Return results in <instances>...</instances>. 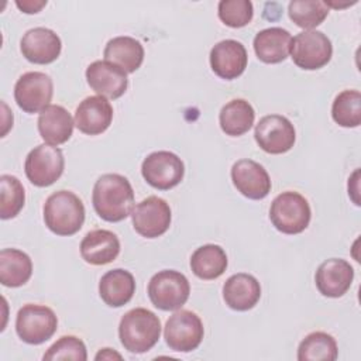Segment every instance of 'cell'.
Returning <instances> with one entry per match:
<instances>
[{
  "label": "cell",
  "instance_id": "44dd1931",
  "mask_svg": "<svg viewBox=\"0 0 361 361\" xmlns=\"http://www.w3.org/2000/svg\"><path fill=\"white\" fill-rule=\"evenodd\" d=\"M120 252L118 237L104 228L89 231L80 243L82 258L92 265H106L113 262Z\"/></svg>",
  "mask_w": 361,
  "mask_h": 361
},
{
  "label": "cell",
  "instance_id": "4316f807",
  "mask_svg": "<svg viewBox=\"0 0 361 361\" xmlns=\"http://www.w3.org/2000/svg\"><path fill=\"white\" fill-rule=\"evenodd\" d=\"M226 251L217 244H204L196 248L190 257L192 272L204 281L221 276L227 268Z\"/></svg>",
  "mask_w": 361,
  "mask_h": 361
},
{
  "label": "cell",
  "instance_id": "f546056e",
  "mask_svg": "<svg viewBox=\"0 0 361 361\" xmlns=\"http://www.w3.org/2000/svg\"><path fill=\"white\" fill-rule=\"evenodd\" d=\"M331 117L341 127H358L361 123V93L354 89L338 93L331 106Z\"/></svg>",
  "mask_w": 361,
  "mask_h": 361
},
{
  "label": "cell",
  "instance_id": "836d02e7",
  "mask_svg": "<svg viewBox=\"0 0 361 361\" xmlns=\"http://www.w3.org/2000/svg\"><path fill=\"white\" fill-rule=\"evenodd\" d=\"M42 360L55 361V360H75L86 361L87 351L85 343L75 336H63L56 340L44 354Z\"/></svg>",
  "mask_w": 361,
  "mask_h": 361
},
{
  "label": "cell",
  "instance_id": "4dcf8cb0",
  "mask_svg": "<svg viewBox=\"0 0 361 361\" xmlns=\"http://www.w3.org/2000/svg\"><path fill=\"white\" fill-rule=\"evenodd\" d=\"M288 14L298 27L312 30L324 21L329 7L319 0H293L288 6Z\"/></svg>",
  "mask_w": 361,
  "mask_h": 361
},
{
  "label": "cell",
  "instance_id": "ba28073f",
  "mask_svg": "<svg viewBox=\"0 0 361 361\" xmlns=\"http://www.w3.org/2000/svg\"><path fill=\"white\" fill-rule=\"evenodd\" d=\"M65 168L62 151L49 144H39L32 148L24 164V171L28 180L38 188H47L55 183Z\"/></svg>",
  "mask_w": 361,
  "mask_h": 361
},
{
  "label": "cell",
  "instance_id": "30bf717a",
  "mask_svg": "<svg viewBox=\"0 0 361 361\" xmlns=\"http://www.w3.org/2000/svg\"><path fill=\"white\" fill-rule=\"evenodd\" d=\"M142 178L158 190H169L179 185L185 175L182 159L169 151H155L147 155L141 165Z\"/></svg>",
  "mask_w": 361,
  "mask_h": 361
},
{
  "label": "cell",
  "instance_id": "603a6c76",
  "mask_svg": "<svg viewBox=\"0 0 361 361\" xmlns=\"http://www.w3.org/2000/svg\"><path fill=\"white\" fill-rule=\"evenodd\" d=\"M135 293V279L131 272L123 268L107 271L99 282V295L110 307L127 305Z\"/></svg>",
  "mask_w": 361,
  "mask_h": 361
},
{
  "label": "cell",
  "instance_id": "83f0119b",
  "mask_svg": "<svg viewBox=\"0 0 361 361\" xmlns=\"http://www.w3.org/2000/svg\"><path fill=\"white\" fill-rule=\"evenodd\" d=\"M255 111L244 99H233L226 103L219 114L220 128L226 135L238 137L245 134L254 124Z\"/></svg>",
  "mask_w": 361,
  "mask_h": 361
},
{
  "label": "cell",
  "instance_id": "4fadbf2b",
  "mask_svg": "<svg viewBox=\"0 0 361 361\" xmlns=\"http://www.w3.org/2000/svg\"><path fill=\"white\" fill-rule=\"evenodd\" d=\"M258 147L268 154L288 152L296 140L293 124L281 114H269L262 117L254 130Z\"/></svg>",
  "mask_w": 361,
  "mask_h": 361
},
{
  "label": "cell",
  "instance_id": "d6986e66",
  "mask_svg": "<svg viewBox=\"0 0 361 361\" xmlns=\"http://www.w3.org/2000/svg\"><path fill=\"white\" fill-rule=\"evenodd\" d=\"M353 279V267L341 258H330L322 262L314 276L319 292L327 298L343 296L350 289Z\"/></svg>",
  "mask_w": 361,
  "mask_h": 361
},
{
  "label": "cell",
  "instance_id": "e0dca14e",
  "mask_svg": "<svg viewBox=\"0 0 361 361\" xmlns=\"http://www.w3.org/2000/svg\"><path fill=\"white\" fill-rule=\"evenodd\" d=\"M212 71L221 79L233 80L247 68L248 55L244 45L235 39H223L210 51Z\"/></svg>",
  "mask_w": 361,
  "mask_h": 361
},
{
  "label": "cell",
  "instance_id": "5bb4252c",
  "mask_svg": "<svg viewBox=\"0 0 361 361\" xmlns=\"http://www.w3.org/2000/svg\"><path fill=\"white\" fill-rule=\"evenodd\" d=\"M231 180L243 196L252 200L268 196L272 186L267 169L252 159L237 161L231 166Z\"/></svg>",
  "mask_w": 361,
  "mask_h": 361
},
{
  "label": "cell",
  "instance_id": "3957f363",
  "mask_svg": "<svg viewBox=\"0 0 361 361\" xmlns=\"http://www.w3.org/2000/svg\"><path fill=\"white\" fill-rule=\"evenodd\" d=\"M45 226L56 235H73L85 221V206L71 190H58L44 204Z\"/></svg>",
  "mask_w": 361,
  "mask_h": 361
},
{
  "label": "cell",
  "instance_id": "7a4b0ae2",
  "mask_svg": "<svg viewBox=\"0 0 361 361\" xmlns=\"http://www.w3.org/2000/svg\"><path fill=\"white\" fill-rule=\"evenodd\" d=\"M159 336V317L148 309H131L120 320L118 337L123 347L130 353H147L158 343Z\"/></svg>",
  "mask_w": 361,
  "mask_h": 361
},
{
  "label": "cell",
  "instance_id": "2e32d148",
  "mask_svg": "<svg viewBox=\"0 0 361 361\" xmlns=\"http://www.w3.org/2000/svg\"><path fill=\"white\" fill-rule=\"evenodd\" d=\"M20 49L27 61L47 65L59 56L62 42L55 31L45 27H35L23 35Z\"/></svg>",
  "mask_w": 361,
  "mask_h": 361
},
{
  "label": "cell",
  "instance_id": "d590c367",
  "mask_svg": "<svg viewBox=\"0 0 361 361\" xmlns=\"http://www.w3.org/2000/svg\"><path fill=\"white\" fill-rule=\"evenodd\" d=\"M96 360H113V358H117V360H121V355L116 351H113L111 348H102L96 357Z\"/></svg>",
  "mask_w": 361,
  "mask_h": 361
},
{
  "label": "cell",
  "instance_id": "d6a6232c",
  "mask_svg": "<svg viewBox=\"0 0 361 361\" xmlns=\"http://www.w3.org/2000/svg\"><path fill=\"white\" fill-rule=\"evenodd\" d=\"M219 18L231 28H241L252 20L254 8L250 0H221L217 6Z\"/></svg>",
  "mask_w": 361,
  "mask_h": 361
},
{
  "label": "cell",
  "instance_id": "e575fe53",
  "mask_svg": "<svg viewBox=\"0 0 361 361\" xmlns=\"http://www.w3.org/2000/svg\"><path fill=\"white\" fill-rule=\"evenodd\" d=\"M16 4L21 11H24L27 14H34V13H38L47 4V1H30L28 0V1H16Z\"/></svg>",
  "mask_w": 361,
  "mask_h": 361
},
{
  "label": "cell",
  "instance_id": "1f68e13d",
  "mask_svg": "<svg viewBox=\"0 0 361 361\" xmlns=\"http://www.w3.org/2000/svg\"><path fill=\"white\" fill-rule=\"evenodd\" d=\"M25 192L21 182L13 175L0 176V217L3 220L16 217L24 207Z\"/></svg>",
  "mask_w": 361,
  "mask_h": 361
},
{
  "label": "cell",
  "instance_id": "277c9868",
  "mask_svg": "<svg viewBox=\"0 0 361 361\" xmlns=\"http://www.w3.org/2000/svg\"><path fill=\"white\" fill-rule=\"evenodd\" d=\"M312 210L305 196L286 190L278 195L269 209V219L274 227L283 234H299L310 223Z\"/></svg>",
  "mask_w": 361,
  "mask_h": 361
},
{
  "label": "cell",
  "instance_id": "d4e9b609",
  "mask_svg": "<svg viewBox=\"0 0 361 361\" xmlns=\"http://www.w3.org/2000/svg\"><path fill=\"white\" fill-rule=\"evenodd\" d=\"M104 61H109L127 73L135 72L144 61V48L140 41L133 37H114L104 48Z\"/></svg>",
  "mask_w": 361,
  "mask_h": 361
},
{
  "label": "cell",
  "instance_id": "cb8c5ba5",
  "mask_svg": "<svg viewBox=\"0 0 361 361\" xmlns=\"http://www.w3.org/2000/svg\"><path fill=\"white\" fill-rule=\"evenodd\" d=\"M292 35L281 27L261 30L254 37V51L259 61L265 63H279L285 61L290 52Z\"/></svg>",
  "mask_w": 361,
  "mask_h": 361
},
{
  "label": "cell",
  "instance_id": "7c38bea8",
  "mask_svg": "<svg viewBox=\"0 0 361 361\" xmlns=\"http://www.w3.org/2000/svg\"><path fill=\"white\" fill-rule=\"evenodd\" d=\"M171 219L169 204L158 196H148L137 203L131 212L134 230L145 238H157L166 233Z\"/></svg>",
  "mask_w": 361,
  "mask_h": 361
},
{
  "label": "cell",
  "instance_id": "484cf974",
  "mask_svg": "<svg viewBox=\"0 0 361 361\" xmlns=\"http://www.w3.org/2000/svg\"><path fill=\"white\" fill-rule=\"evenodd\" d=\"M32 274L31 258L21 250L0 251V282L8 288H18L28 282Z\"/></svg>",
  "mask_w": 361,
  "mask_h": 361
},
{
  "label": "cell",
  "instance_id": "7402d4cb",
  "mask_svg": "<svg viewBox=\"0 0 361 361\" xmlns=\"http://www.w3.org/2000/svg\"><path fill=\"white\" fill-rule=\"evenodd\" d=\"M37 124L42 140L47 144L56 147L71 138L75 120L65 107L59 104H49L39 113Z\"/></svg>",
  "mask_w": 361,
  "mask_h": 361
},
{
  "label": "cell",
  "instance_id": "6da1fadb",
  "mask_svg": "<svg viewBox=\"0 0 361 361\" xmlns=\"http://www.w3.org/2000/svg\"><path fill=\"white\" fill-rule=\"evenodd\" d=\"M96 213L106 221L117 223L127 219L134 209V190L130 180L118 173L102 175L92 193Z\"/></svg>",
  "mask_w": 361,
  "mask_h": 361
},
{
  "label": "cell",
  "instance_id": "9c48e42d",
  "mask_svg": "<svg viewBox=\"0 0 361 361\" xmlns=\"http://www.w3.org/2000/svg\"><path fill=\"white\" fill-rule=\"evenodd\" d=\"M204 329L200 317L192 310H178L165 323L164 338L171 350L189 353L196 350L203 340Z\"/></svg>",
  "mask_w": 361,
  "mask_h": 361
},
{
  "label": "cell",
  "instance_id": "52a82bcc",
  "mask_svg": "<svg viewBox=\"0 0 361 361\" xmlns=\"http://www.w3.org/2000/svg\"><path fill=\"white\" fill-rule=\"evenodd\" d=\"M290 55L296 66L305 71H316L330 62L333 45L322 31L307 30L292 38Z\"/></svg>",
  "mask_w": 361,
  "mask_h": 361
},
{
  "label": "cell",
  "instance_id": "5b68a950",
  "mask_svg": "<svg viewBox=\"0 0 361 361\" xmlns=\"http://www.w3.org/2000/svg\"><path fill=\"white\" fill-rule=\"evenodd\" d=\"M190 285L188 278L175 269L157 272L148 282L151 303L165 312L180 309L189 299Z\"/></svg>",
  "mask_w": 361,
  "mask_h": 361
},
{
  "label": "cell",
  "instance_id": "ac0fdd59",
  "mask_svg": "<svg viewBox=\"0 0 361 361\" xmlns=\"http://www.w3.org/2000/svg\"><path fill=\"white\" fill-rule=\"evenodd\" d=\"M113 120V107L103 96H89L83 99L75 111V126L87 135L104 133Z\"/></svg>",
  "mask_w": 361,
  "mask_h": 361
},
{
  "label": "cell",
  "instance_id": "f1b7e54d",
  "mask_svg": "<svg viewBox=\"0 0 361 361\" xmlns=\"http://www.w3.org/2000/svg\"><path fill=\"white\" fill-rule=\"evenodd\" d=\"M338 355L337 343L324 331L307 334L298 347L299 361H334Z\"/></svg>",
  "mask_w": 361,
  "mask_h": 361
},
{
  "label": "cell",
  "instance_id": "ffe728a7",
  "mask_svg": "<svg viewBox=\"0 0 361 361\" xmlns=\"http://www.w3.org/2000/svg\"><path fill=\"white\" fill-rule=\"evenodd\" d=\"M261 298V285L250 274H234L223 285V299L226 305L237 312L252 309Z\"/></svg>",
  "mask_w": 361,
  "mask_h": 361
},
{
  "label": "cell",
  "instance_id": "8992f818",
  "mask_svg": "<svg viewBox=\"0 0 361 361\" xmlns=\"http://www.w3.org/2000/svg\"><path fill=\"white\" fill-rule=\"evenodd\" d=\"M58 327L54 310L44 305H24L16 317V331L27 344H42L49 340Z\"/></svg>",
  "mask_w": 361,
  "mask_h": 361
},
{
  "label": "cell",
  "instance_id": "9a60e30c",
  "mask_svg": "<svg viewBox=\"0 0 361 361\" xmlns=\"http://www.w3.org/2000/svg\"><path fill=\"white\" fill-rule=\"evenodd\" d=\"M86 80L89 86L107 99L121 97L128 86L127 72L109 61H94L86 68Z\"/></svg>",
  "mask_w": 361,
  "mask_h": 361
},
{
  "label": "cell",
  "instance_id": "8fae6325",
  "mask_svg": "<svg viewBox=\"0 0 361 361\" xmlns=\"http://www.w3.org/2000/svg\"><path fill=\"white\" fill-rule=\"evenodd\" d=\"M54 93L51 76L44 72H27L18 78L14 86V99L17 106L28 113H41L49 106Z\"/></svg>",
  "mask_w": 361,
  "mask_h": 361
}]
</instances>
